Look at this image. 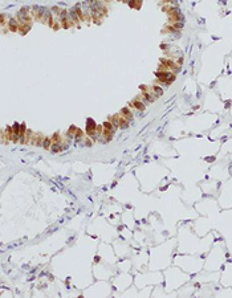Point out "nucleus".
Segmentation results:
<instances>
[{
    "label": "nucleus",
    "instance_id": "1",
    "mask_svg": "<svg viewBox=\"0 0 232 298\" xmlns=\"http://www.w3.org/2000/svg\"><path fill=\"white\" fill-rule=\"evenodd\" d=\"M157 76H158V80H159V81L166 82V84H171V82L175 80L174 73H171L170 70H159Z\"/></svg>",
    "mask_w": 232,
    "mask_h": 298
},
{
    "label": "nucleus",
    "instance_id": "2",
    "mask_svg": "<svg viewBox=\"0 0 232 298\" xmlns=\"http://www.w3.org/2000/svg\"><path fill=\"white\" fill-rule=\"evenodd\" d=\"M86 134L92 138L93 141L96 139V134H97V125L94 123L93 119H88V125H86Z\"/></svg>",
    "mask_w": 232,
    "mask_h": 298
},
{
    "label": "nucleus",
    "instance_id": "3",
    "mask_svg": "<svg viewBox=\"0 0 232 298\" xmlns=\"http://www.w3.org/2000/svg\"><path fill=\"white\" fill-rule=\"evenodd\" d=\"M130 106H133V107H135L137 110H139V112H143L145 109H146V106H145V103L142 101H141L139 97H135L134 99H131L130 101Z\"/></svg>",
    "mask_w": 232,
    "mask_h": 298
},
{
    "label": "nucleus",
    "instance_id": "4",
    "mask_svg": "<svg viewBox=\"0 0 232 298\" xmlns=\"http://www.w3.org/2000/svg\"><path fill=\"white\" fill-rule=\"evenodd\" d=\"M19 21H17L16 17H12V19L8 20V29L11 31V32H19Z\"/></svg>",
    "mask_w": 232,
    "mask_h": 298
},
{
    "label": "nucleus",
    "instance_id": "5",
    "mask_svg": "<svg viewBox=\"0 0 232 298\" xmlns=\"http://www.w3.org/2000/svg\"><path fill=\"white\" fill-rule=\"evenodd\" d=\"M44 139H45V137H44L43 134L37 133V134L33 137V141L31 142V143H32V144H36V146H41V144L44 143Z\"/></svg>",
    "mask_w": 232,
    "mask_h": 298
},
{
    "label": "nucleus",
    "instance_id": "6",
    "mask_svg": "<svg viewBox=\"0 0 232 298\" xmlns=\"http://www.w3.org/2000/svg\"><path fill=\"white\" fill-rule=\"evenodd\" d=\"M109 122L113 125V127L114 129H118L119 127V114L110 115V117H109Z\"/></svg>",
    "mask_w": 232,
    "mask_h": 298
},
{
    "label": "nucleus",
    "instance_id": "7",
    "mask_svg": "<svg viewBox=\"0 0 232 298\" xmlns=\"http://www.w3.org/2000/svg\"><path fill=\"white\" fill-rule=\"evenodd\" d=\"M32 28V25L31 24H20L19 27V32L21 33V35H25V33H28V31Z\"/></svg>",
    "mask_w": 232,
    "mask_h": 298
},
{
    "label": "nucleus",
    "instance_id": "8",
    "mask_svg": "<svg viewBox=\"0 0 232 298\" xmlns=\"http://www.w3.org/2000/svg\"><path fill=\"white\" fill-rule=\"evenodd\" d=\"M121 115H122V117H125L126 119H129V121L133 119V114H131V112L129 110V107H124V109H122V110H121Z\"/></svg>",
    "mask_w": 232,
    "mask_h": 298
},
{
    "label": "nucleus",
    "instance_id": "9",
    "mask_svg": "<svg viewBox=\"0 0 232 298\" xmlns=\"http://www.w3.org/2000/svg\"><path fill=\"white\" fill-rule=\"evenodd\" d=\"M113 133H114V130H106V129H104L102 135H104V138L106 141H111V139H113Z\"/></svg>",
    "mask_w": 232,
    "mask_h": 298
},
{
    "label": "nucleus",
    "instance_id": "10",
    "mask_svg": "<svg viewBox=\"0 0 232 298\" xmlns=\"http://www.w3.org/2000/svg\"><path fill=\"white\" fill-rule=\"evenodd\" d=\"M129 126V119H126L125 117H122L119 114V129H126Z\"/></svg>",
    "mask_w": 232,
    "mask_h": 298
},
{
    "label": "nucleus",
    "instance_id": "11",
    "mask_svg": "<svg viewBox=\"0 0 232 298\" xmlns=\"http://www.w3.org/2000/svg\"><path fill=\"white\" fill-rule=\"evenodd\" d=\"M50 143H53V142H52V138H45V139H44V143H43L44 148H45V150H49V148L52 147V146H50Z\"/></svg>",
    "mask_w": 232,
    "mask_h": 298
},
{
    "label": "nucleus",
    "instance_id": "12",
    "mask_svg": "<svg viewBox=\"0 0 232 298\" xmlns=\"http://www.w3.org/2000/svg\"><path fill=\"white\" fill-rule=\"evenodd\" d=\"M74 10H76V13H77V16H78V19L84 21V20H85V16H84V13H82V11H81V8H80V5H77V7L74 8Z\"/></svg>",
    "mask_w": 232,
    "mask_h": 298
},
{
    "label": "nucleus",
    "instance_id": "13",
    "mask_svg": "<svg viewBox=\"0 0 232 298\" xmlns=\"http://www.w3.org/2000/svg\"><path fill=\"white\" fill-rule=\"evenodd\" d=\"M153 92H154V97H159V95H162V89L159 88V86H153Z\"/></svg>",
    "mask_w": 232,
    "mask_h": 298
},
{
    "label": "nucleus",
    "instance_id": "14",
    "mask_svg": "<svg viewBox=\"0 0 232 298\" xmlns=\"http://www.w3.org/2000/svg\"><path fill=\"white\" fill-rule=\"evenodd\" d=\"M129 5H130L131 8H135V10H139V8H141V5H142V1H139V0H138V1H130V3H129Z\"/></svg>",
    "mask_w": 232,
    "mask_h": 298
},
{
    "label": "nucleus",
    "instance_id": "15",
    "mask_svg": "<svg viewBox=\"0 0 232 298\" xmlns=\"http://www.w3.org/2000/svg\"><path fill=\"white\" fill-rule=\"evenodd\" d=\"M52 142H53V143H59V142H61V138H60V133H56V134H53Z\"/></svg>",
    "mask_w": 232,
    "mask_h": 298
},
{
    "label": "nucleus",
    "instance_id": "16",
    "mask_svg": "<svg viewBox=\"0 0 232 298\" xmlns=\"http://www.w3.org/2000/svg\"><path fill=\"white\" fill-rule=\"evenodd\" d=\"M102 126H104V129H106V130H114V127H113V125L110 123V122H104L102 123Z\"/></svg>",
    "mask_w": 232,
    "mask_h": 298
},
{
    "label": "nucleus",
    "instance_id": "17",
    "mask_svg": "<svg viewBox=\"0 0 232 298\" xmlns=\"http://www.w3.org/2000/svg\"><path fill=\"white\" fill-rule=\"evenodd\" d=\"M48 25L55 27V21H53V17H52V13L50 12H49V15H48Z\"/></svg>",
    "mask_w": 232,
    "mask_h": 298
},
{
    "label": "nucleus",
    "instance_id": "18",
    "mask_svg": "<svg viewBox=\"0 0 232 298\" xmlns=\"http://www.w3.org/2000/svg\"><path fill=\"white\" fill-rule=\"evenodd\" d=\"M76 133H77V127H76V126H70V127H69V135H74Z\"/></svg>",
    "mask_w": 232,
    "mask_h": 298
},
{
    "label": "nucleus",
    "instance_id": "19",
    "mask_svg": "<svg viewBox=\"0 0 232 298\" xmlns=\"http://www.w3.org/2000/svg\"><path fill=\"white\" fill-rule=\"evenodd\" d=\"M82 135H84V131H82L81 129H77V133H76V138H77V139H80Z\"/></svg>",
    "mask_w": 232,
    "mask_h": 298
},
{
    "label": "nucleus",
    "instance_id": "20",
    "mask_svg": "<svg viewBox=\"0 0 232 298\" xmlns=\"http://www.w3.org/2000/svg\"><path fill=\"white\" fill-rule=\"evenodd\" d=\"M5 17H7V15H5V13H3V15H1V21H0L3 27L5 25Z\"/></svg>",
    "mask_w": 232,
    "mask_h": 298
}]
</instances>
